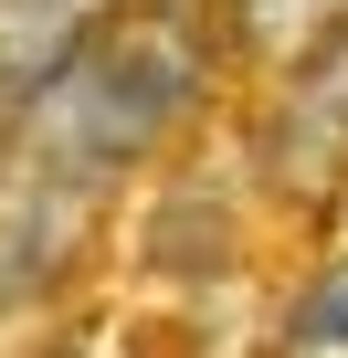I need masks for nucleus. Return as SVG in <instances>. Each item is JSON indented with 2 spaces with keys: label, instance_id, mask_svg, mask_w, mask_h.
<instances>
[{
  "label": "nucleus",
  "instance_id": "nucleus-1",
  "mask_svg": "<svg viewBox=\"0 0 348 358\" xmlns=\"http://www.w3.org/2000/svg\"><path fill=\"white\" fill-rule=\"evenodd\" d=\"M232 64L243 53L222 0H127L85 64H64L32 106L0 116V222L74 232L85 211H106L137 169H158L201 127Z\"/></svg>",
  "mask_w": 348,
  "mask_h": 358
},
{
  "label": "nucleus",
  "instance_id": "nucleus-2",
  "mask_svg": "<svg viewBox=\"0 0 348 358\" xmlns=\"http://www.w3.org/2000/svg\"><path fill=\"white\" fill-rule=\"evenodd\" d=\"M253 148H264V179H274L285 201H306V211L348 190V22L274 85Z\"/></svg>",
  "mask_w": 348,
  "mask_h": 358
},
{
  "label": "nucleus",
  "instance_id": "nucleus-3",
  "mask_svg": "<svg viewBox=\"0 0 348 358\" xmlns=\"http://www.w3.org/2000/svg\"><path fill=\"white\" fill-rule=\"evenodd\" d=\"M127 0H0V116L32 106L64 64H85L116 32Z\"/></svg>",
  "mask_w": 348,
  "mask_h": 358
},
{
  "label": "nucleus",
  "instance_id": "nucleus-4",
  "mask_svg": "<svg viewBox=\"0 0 348 358\" xmlns=\"http://www.w3.org/2000/svg\"><path fill=\"white\" fill-rule=\"evenodd\" d=\"M222 22H232V53L253 64V74H295L337 22H348V0H222Z\"/></svg>",
  "mask_w": 348,
  "mask_h": 358
},
{
  "label": "nucleus",
  "instance_id": "nucleus-5",
  "mask_svg": "<svg viewBox=\"0 0 348 358\" xmlns=\"http://www.w3.org/2000/svg\"><path fill=\"white\" fill-rule=\"evenodd\" d=\"M264 358H348V243H337V253H316V264L285 285Z\"/></svg>",
  "mask_w": 348,
  "mask_h": 358
},
{
  "label": "nucleus",
  "instance_id": "nucleus-6",
  "mask_svg": "<svg viewBox=\"0 0 348 358\" xmlns=\"http://www.w3.org/2000/svg\"><path fill=\"white\" fill-rule=\"evenodd\" d=\"M53 358H64V348H53Z\"/></svg>",
  "mask_w": 348,
  "mask_h": 358
}]
</instances>
